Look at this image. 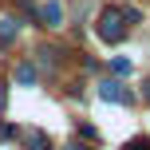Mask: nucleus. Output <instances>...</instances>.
Masks as SVG:
<instances>
[{
	"mask_svg": "<svg viewBox=\"0 0 150 150\" xmlns=\"http://www.w3.org/2000/svg\"><path fill=\"white\" fill-rule=\"evenodd\" d=\"M28 150H47V134L44 130H32L28 134Z\"/></svg>",
	"mask_w": 150,
	"mask_h": 150,
	"instance_id": "6",
	"label": "nucleus"
},
{
	"mask_svg": "<svg viewBox=\"0 0 150 150\" xmlns=\"http://www.w3.org/2000/svg\"><path fill=\"white\" fill-rule=\"evenodd\" d=\"M99 40H103V44H119L122 36H127V20H122V12L119 8H103V12H99Z\"/></svg>",
	"mask_w": 150,
	"mask_h": 150,
	"instance_id": "1",
	"label": "nucleus"
},
{
	"mask_svg": "<svg viewBox=\"0 0 150 150\" xmlns=\"http://www.w3.org/2000/svg\"><path fill=\"white\" fill-rule=\"evenodd\" d=\"M4 99H8V87L0 83V111H4Z\"/></svg>",
	"mask_w": 150,
	"mask_h": 150,
	"instance_id": "9",
	"label": "nucleus"
},
{
	"mask_svg": "<svg viewBox=\"0 0 150 150\" xmlns=\"http://www.w3.org/2000/svg\"><path fill=\"white\" fill-rule=\"evenodd\" d=\"M111 67H115V71H119V75H130V59H122V55H119V59H115V63H111Z\"/></svg>",
	"mask_w": 150,
	"mask_h": 150,
	"instance_id": "8",
	"label": "nucleus"
},
{
	"mask_svg": "<svg viewBox=\"0 0 150 150\" xmlns=\"http://www.w3.org/2000/svg\"><path fill=\"white\" fill-rule=\"evenodd\" d=\"M12 40H16V20L4 16V20H0V47H8Z\"/></svg>",
	"mask_w": 150,
	"mask_h": 150,
	"instance_id": "5",
	"label": "nucleus"
},
{
	"mask_svg": "<svg viewBox=\"0 0 150 150\" xmlns=\"http://www.w3.org/2000/svg\"><path fill=\"white\" fill-rule=\"evenodd\" d=\"M40 24H44V28H59L63 24V4L59 0H47V4L40 8Z\"/></svg>",
	"mask_w": 150,
	"mask_h": 150,
	"instance_id": "3",
	"label": "nucleus"
},
{
	"mask_svg": "<svg viewBox=\"0 0 150 150\" xmlns=\"http://www.w3.org/2000/svg\"><path fill=\"white\" fill-rule=\"evenodd\" d=\"M99 99H103V103H122V107H127V103H134V95H130L122 83H111V79H107V83H99Z\"/></svg>",
	"mask_w": 150,
	"mask_h": 150,
	"instance_id": "2",
	"label": "nucleus"
},
{
	"mask_svg": "<svg viewBox=\"0 0 150 150\" xmlns=\"http://www.w3.org/2000/svg\"><path fill=\"white\" fill-rule=\"evenodd\" d=\"M16 79H20L24 87H36L40 75H36V67H32V63H16Z\"/></svg>",
	"mask_w": 150,
	"mask_h": 150,
	"instance_id": "4",
	"label": "nucleus"
},
{
	"mask_svg": "<svg viewBox=\"0 0 150 150\" xmlns=\"http://www.w3.org/2000/svg\"><path fill=\"white\" fill-rule=\"evenodd\" d=\"M127 150H150V138H146V134H142V138H130Z\"/></svg>",
	"mask_w": 150,
	"mask_h": 150,
	"instance_id": "7",
	"label": "nucleus"
}]
</instances>
